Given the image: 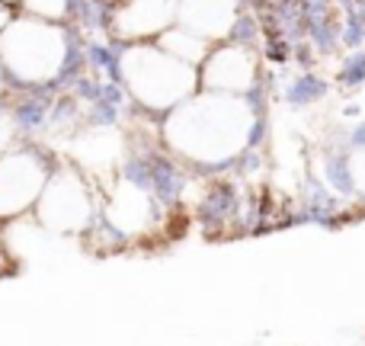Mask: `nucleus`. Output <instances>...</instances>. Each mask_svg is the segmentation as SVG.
<instances>
[{
  "mask_svg": "<svg viewBox=\"0 0 365 346\" xmlns=\"http://www.w3.org/2000/svg\"><path fill=\"white\" fill-rule=\"evenodd\" d=\"M4 55L6 61L16 68L23 77H45L55 71L58 55H61V39L55 29H42V26L23 23L13 29V36L4 39Z\"/></svg>",
  "mask_w": 365,
  "mask_h": 346,
  "instance_id": "obj_1",
  "label": "nucleus"
},
{
  "mask_svg": "<svg viewBox=\"0 0 365 346\" xmlns=\"http://www.w3.org/2000/svg\"><path fill=\"white\" fill-rule=\"evenodd\" d=\"M138 58L141 61H132L135 68H128V74L141 100L167 103L189 90V71H182L177 61H167L164 55H154V51H138Z\"/></svg>",
  "mask_w": 365,
  "mask_h": 346,
  "instance_id": "obj_2",
  "label": "nucleus"
},
{
  "mask_svg": "<svg viewBox=\"0 0 365 346\" xmlns=\"http://www.w3.org/2000/svg\"><path fill=\"white\" fill-rule=\"evenodd\" d=\"M182 16L205 36H221L231 23V0H186Z\"/></svg>",
  "mask_w": 365,
  "mask_h": 346,
  "instance_id": "obj_3",
  "label": "nucleus"
},
{
  "mask_svg": "<svg viewBox=\"0 0 365 346\" xmlns=\"http://www.w3.org/2000/svg\"><path fill=\"white\" fill-rule=\"evenodd\" d=\"M170 6L173 0H135L125 13V23L132 29V36H141V32H151L158 26H164L167 16H170Z\"/></svg>",
  "mask_w": 365,
  "mask_h": 346,
  "instance_id": "obj_4",
  "label": "nucleus"
},
{
  "mask_svg": "<svg viewBox=\"0 0 365 346\" xmlns=\"http://www.w3.org/2000/svg\"><path fill=\"white\" fill-rule=\"evenodd\" d=\"M208 81H215V87H247L250 81V61L240 51H221L215 58Z\"/></svg>",
  "mask_w": 365,
  "mask_h": 346,
  "instance_id": "obj_5",
  "label": "nucleus"
},
{
  "mask_svg": "<svg viewBox=\"0 0 365 346\" xmlns=\"http://www.w3.org/2000/svg\"><path fill=\"white\" fill-rule=\"evenodd\" d=\"M167 45L177 51V58H189V61H199V55H202V42L192 39V36H186V32H173V36H167Z\"/></svg>",
  "mask_w": 365,
  "mask_h": 346,
  "instance_id": "obj_6",
  "label": "nucleus"
},
{
  "mask_svg": "<svg viewBox=\"0 0 365 346\" xmlns=\"http://www.w3.org/2000/svg\"><path fill=\"white\" fill-rule=\"evenodd\" d=\"M29 6L36 13H48V16H58L64 10V0H29Z\"/></svg>",
  "mask_w": 365,
  "mask_h": 346,
  "instance_id": "obj_7",
  "label": "nucleus"
},
{
  "mask_svg": "<svg viewBox=\"0 0 365 346\" xmlns=\"http://www.w3.org/2000/svg\"><path fill=\"white\" fill-rule=\"evenodd\" d=\"M6 141V126H4V119H0V145Z\"/></svg>",
  "mask_w": 365,
  "mask_h": 346,
  "instance_id": "obj_8",
  "label": "nucleus"
},
{
  "mask_svg": "<svg viewBox=\"0 0 365 346\" xmlns=\"http://www.w3.org/2000/svg\"><path fill=\"white\" fill-rule=\"evenodd\" d=\"M0 26H4V10H0Z\"/></svg>",
  "mask_w": 365,
  "mask_h": 346,
  "instance_id": "obj_9",
  "label": "nucleus"
}]
</instances>
